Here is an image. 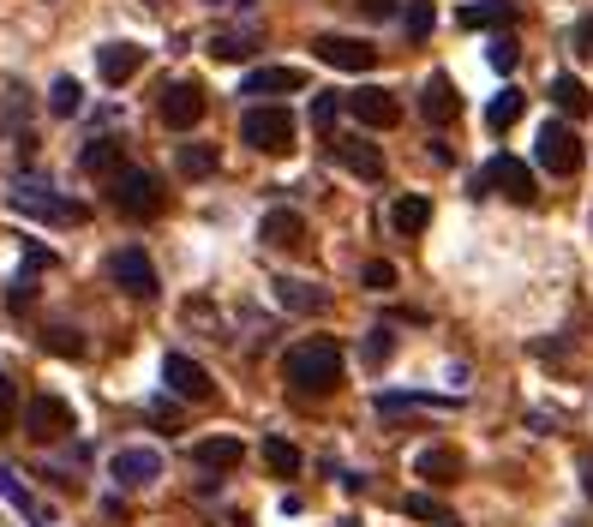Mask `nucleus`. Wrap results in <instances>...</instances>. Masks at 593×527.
<instances>
[{"instance_id":"1","label":"nucleus","mask_w":593,"mask_h":527,"mask_svg":"<svg viewBox=\"0 0 593 527\" xmlns=\"http://www.w3.org/2000/svg\"><path fill=\"white\" fill-rule=\"evenodd\" d=\"M282 378H288L300 395H330L342 384V342H330V335H306V342H294L288 354H282Z\"/></svg>"},{"instance_id":"2","label":"nucleus","mask_w":593,"mask_h":527,"mask_svg":"<svg viewBox=\"0 0 593 527\" xmlns=\"http://www.w3.org/2000/svg\"><path fill=\"white\" fill-rule=\"evenodd\" d=\"M109 198H114L121 216H132V223H151V216H162V204H168V193H162V180L151 168H121L109 180Z\"/></svg>"},{"instance_id":"3","label":"nucleus","mask_w":593,"mask_h":527,"mask_svg":"<svg viewBox=\"0 0 593 527\" xmlns=\"http://www.w3.org/2000/svg\"><path fill=\"white\" fill-rule=\"evenodd\" d=\"M241 138L258 156H288L294 151V114L276 108V102H258V108L241 114Z\"/></svg>"},{"instance_id":"4","label":"nucleus","mask_w":593,"mask_h":527,"mask_svg":"<svg viewBox=\"0 0 593 527\" xmlns=\"http://www.w3.org/2000/svg\"><path fill=\"white\" fill-rule=\"evenodd\" d=\"M19 432L31 437V444H42V450L67 444V437H72V407L61 402V395L42 390V395H31V402L19 407Z\"/></svg>"},{"instance_id":"5","label":"nucleus","mask_w":593,"mask_h":527,"mask_svg":"<svg viewBox=\"0 0 593 527\" xmlns=\"http://www.w3.org/2000/svg\"><path fill=\"white\" fill-rule=\"evenodd\" d=\"M533 156H540L545 174H558V180H570V174H582V138H575L570 121H545L540 138H533Z\"/></svg>"},{"instance_id":"6","label":"nucleus","mask_w":593,"mask_h":527,"mask_svg":"<svg viewBox=\"0 0 593 527\" xmlns=\"http://www.w3.org/2000/svg\"><path fill=\"white\" fill-rule=\"evenodd\" d=\"M473 193H498L510 204H533L540 186H533V168L522 163V156H492V163L480 168V186H473Z\"/></svg>"},{"instance_id":"7","label":"nucleus","mask_w":593,"mask_h":527,"mask_svg":"<svg viewBox=\"0 0 593 527\" xmlns=\"http://www.w3.org/2000/svg\"><path fill=\"white\" fill-rule=\"evenodd\" d=\"M12 210L37 216V223H84V204H67L49 180H19L12 186Z\"/></svg>"},{"instance_id":"8","label":"nucleus","mask_w":593,"mask_h":527,"mask_svg":"<svg viewBox=\"0 0 593 527\" xmlns=\"http://www.w3.org/2000/svg\"><path fill=\"white\" fill-rule=\"evenodd\" d=\"M109 276L121 282L126 300H144V306L156 300V264L144 258V246H121V252L109 258Z\"/></svg>"},{"instance_id":"9","label":"nucleus","mask_w":593,"mask_h":527,"mask_svg":"<svg viewBox=\"0 0 593 527\" xmlns=\"http://www.w3.org/2000/svg\"><path fill=\"white\" fill-rule=\"evenodd\" d=\"M204 108H211V96H204L198 79H174L162 91V126H174V132H192L204 121Z\"/></svg>"},{"instance_id":"10","label":"nucleus","mask_w":593,"mask_h":527,"mask_svg":"<svg viewBox=\"0 0 593 527\" xmlns=\"http://www.w3.org/2000/svg\"><path fill=\"white\" fill-rule=\"evenodd\" d=\"M342 108H348L366 132H390L396 121H402V102H396L390 91H378V84H360V91H348Z\"/></svg>"},{"instance_id":"11","label":"nucleus","mask_w":593,"mask_h":527,"mask_svg":"<svg viewBox=\"0 0 593 527\" xmlns=\"http://www.w3.org/2000/svg\"><path fill=\"white\" fill-rule=\"evenodd\" d=\"M313 54H318L324 66H336V72H372V66H378V49H372V42H360V37H336V31L313 37Z\"/></svg>"},{"instance_id":"12","label":"nucleus","mask_w":593,"mask_h":527,"mask_svg":"<svg viewBox=\"0 0 593 527\" xmlns=\"http://www.w3.org/2000/svg\"><path fill=\"white\" fill-rule=\"evenodd\" d=\"M162 384L181 395V402H211V395H216L211 372H204L192 354H168V360H162Z\"/></svg>"},{"instance_id":"13","label":"nucleus","mask_w":593,"mask_h":527,"mask_svg":"<svg viewBox=\"0 0 593 527\" xmlns=\"http://www.w3.org/2000/svg\"><path fill=\"white\" fill-rule=\"evenodd\" d=\"M109 479H114V486H126V492H144V486H156V479H162V456H156V450H121V456H114L109 462Z\"/></svg>"},{"instance_id":"14","label":"nucleus","mask_w":593,"mask_h":527,"mask_svg":"<svg viewBox=\"0 0 593 527\" xmlns=\"http://www.w3.org/2000/svg\"><path fill=\"white\" fill-rule=\"evenodd\" d=\"M258 240H264V246H276V252H300V246H306V216H300V210H288V204H276V210H264Z\"/></svg>"},{"instance_id":"15","label":"nucleus","mask_w":593,"mask_h":527,"mask_svg":"<svg viewBox=\"0 0 593 527\" xmlns=\"http://www.w3.org/2000/svg\"><path fill=\"white\" fill-rule=\"evenodd\" d=\"M330 156L342 163L348 174H360V180H384V151L378 144H366L360 132H348V138H330Z\"/></svg>"},{"instance_id":"16","label":"nucleus","mask_w":593,"mask_h":527,"mask_svg":"<svg viewBox=\"0 0 593 527\" xmlns=\"http://www.w3.org/2000/svg\"><path fill=\"white\" fill-rule=\"evenodd\" d=\"M420 114H426V126H450L456 114H462V96H456V79H450V72H432V79H426Z\"/></svg>"},{"instance_id":"17","label":"nucleus","mask_w":593,"mask_h":527,"mask_svg":"<svg viewBox=\"0 0 593 527\" xmlns=\"http://www.w3.org/2000/svg\"><path fill=\"white\" fill-rule=\"evenodd\" d=\"M288 91H306L300 66H258L241 79V96H288Z\"/></svg>"},{"instance_id":"18","label":"nucleus","mask_w":593,"mask_h":527,"mask_svg":"<svg viewBox=\"0 0 593 527\" xmlns=\"http://www.w3.org/2000/svg\"><path fill=\"white\" fill-rule=\"evenodd\" d=\"M462 31H510L515 24V0H473V7L456 12Z\"/></svg>"},{"instance_id":"19","label":"nucleus","mask_w":593,"mask_h":527,"mask_svg":"<svg viewBox=\"0 0 593 527\" xmlns=\"http://www.w3.org/2000/svg\"><path fill=\"white\" fill-rule=\"evenodd\" d=\"M552 108L563 114V121H587L593 114V96H587V84L575 79V72H558L552 79Z\"/></svg>"},{"instance_id":"20","label":"nucleus","mask_w":593,"mask_h":527,"mask_svg":"<svg viewBox=\"0 0 593 527\" xmlns=\"http://www.w3.org/2000/svg\"><path fill=\"white\" fill-rule=\"evenodd\" d=\"M139 66H144V49H132V42H109V49H96V72H102V84H126Z\"/></svg>"},{"instance_id":"21","label":"nucleus","mask_w":593,"mask_h":527,"mask_svg":"<svg viewBox=\"0 0 593 527\" xmlns=\"http://www.w3.org/2000/svg\"><path fill=\"white\" fill-rule=\"evenodd\" d=\"M413 474L432 479V486H456V479H462V456H456V450H443V444H432V450H420V456H413Z\"/></svg>"},{"instance_id":"22","label":"nucleus","mask_w":593,"mask_h":527,"mask_svg":"<svg viewBox=\"0 0 593 527\" xmlns=\"http://www.w3.org/2000/svg\"><path fill=\"white\" fill-rule=\"evenodd\" d=\"M241 437H204V444H192V462L211 467V474H228V467H241Z\"/></svg>"},{"instance_id":"23","label":"nucleus","mask_w":593,"mask_h":527,"mask_svg":"<svg viewBox=\"0 0 593 527\" xmlns=\"http://www.w3.org/2000/svg\"><path fill=\"white\" fill-rule=\"evenodd\" d=\"M270 288H276V300L288 306V312H324V306H330V294H324V288L294 282V276H282V282H270Z\"/></svg>"},{"instance_id":"24","label":"nucleus","mask_w":593,"mask_h":527,"mask_svg":"<svg viewBox=\"0 0 593 527\" xmlns=\"http://www.w3.org/2000/svg\"><path fill=\"white\" fill-rule=\"evenodd\" d=\"M426 223H432V198L408 193V198L390 204V228H396V234H426Z\"/></svg>"},{"instance_id":"25","label":"nucleus","mask_w":593,"mask_h":527,"mask_svg":"<svg viewBox=\"0 0 593 527\" xmlns=\"http://www.w3.org/2000/svg\"><path fill=\"white\" fill-rule=\"evenodd\" d=\"M522 108H528V96L515 91V84H503V91L492 96V108H485V126H492V132H510L515 121H522Z\"/></svg>"},{"instance_id":"26","label":"nucleus","mask_w":593,"mask_h":527,"mask_svg":"<svg viewBox=\"0 0 593 527\" xmlns=\"http://www.w3.org/2000/svg\"><path fill=\"white\" fill-rule=\"evenodd\" d=\"M0 497H7L19 516H31V521L42 516V504L31 497V486H24V474H19V467H7V462H0Z\"/></svg>"},{"instance_id":"27","label":"nucleus","mask_w":593,"mask_h":527,"mask_svg":"<svg viewBox=\"0 0 593 527\" xmlns=\"http://www.w3.org/2000/svg\"><path fill=\"white\" fill-rule=\"evenodd\" d=\"M264 467H270L276 479H294V474L306 467V456L288 444V437H264Z\"/></svg>"},{"instance_id":"28","label":"nucleus","mask_w":593,"mask_h":527,"mask_svg":"<svg viewBox=\"0 0 593 527\" xmlns=\"http://www.w3.org/2000/svg\"><path fill=\"white\" fill-rule=\"evenodd\" d=\"M79 168L84 174H121V144H114V138H91L79 151Z\"/></svg>"},{"instance_id":"29","label":"nucleus","mask_w":593,"mask_h":527,"mask_svg":"<svg viewBox=\"0 0 593 527\" xmlns=\"http://www.w3.org/2000/svg\"><path fill=\"white\" fill-rule=\"evenodd\" d=\"M402 509H408V516H413V521H426V527H462V521H456V509H443V504H438V497H426V492H413V497H402Z\"/></svg>"},{"instance_id":"30","label":"nucleus","mask_w":593,"mask_h":527,"mask_svg":"<svg viewBox=\"0 0 593 527\" xmlns=\"http://www.w3.org/2000/svg\"><path fill=\"white\" fill-rule=\"evenodd\" d=\"M402 407H450V395H426V390H384L378 414H402Z\"/></svg>"},{"instance_id":"31","label":"nucleus","mask_w":593,"mask_h":527,"mask_svg":"<svg viewBox=\"0 0 593 527\" xmlns=\"http://www.w3.org/2000/svg\"><path fill=\"white\" fill-rule=\"evenodd\" d=\"M216 163H222L216 144H181V174H186V180H211Z\"/></svg>"},{"instance_id":"32","label":"nucleus","mask_w":593,"mask_h":527,"mask_svg":"<svg viewBox=\"0 0 593 527\" xmlns=\"http://www.w3.org/2000/svg\"><path fill=\"white\" fill-rule=\"evenodd\" d=\"M42 348H49V354H61V360H84V335L72 330V324H54V330H42Z\"/></svg>"},{"instance_id":"33","label":"nucleus","mask_w":593,"mask_h":527,"mask_svg":"<svg viewBox=\"0 0 593 527\" xmlns=\"http://www.w3.org/2000/svg\"><path fill=\"white\" fill-rule=\"evenodd\" d=\"M252 49H258V37H252V31H222V37H211V54H216V61H246Z\"/></svg>"},{"instance_id":"34","label":"nucleus","mask_w":593,"mask_h":527,"mask_svg":"<svg viewBox=\"0 0 593 527\" xmlns=\"http://www.w3.org/2000/svg\"><path fill=\"white\" fill-rule=\"evenodd\" d=\"M402 24H408V37H413V42H426V37H432V24H438L432 0H408V7H402Z\"/></svg>"},{"instance_id":"35","label":"nucleus","mask_w":593,"mask_h":527,"mask_svg":"<svg viewBox=\"0 0 593 527\" xmlns=\"http://www.w3.org/2000/svg\"><path fill=\"white\" fill-rule=\"evenodd\" d=\"M485 61H492V72H515V61H522V42L515 37H492V49H485Z\"/></svg>"},{"instance_id":"36","label":"nucleus","mask_w":593,"mask_h":527,"mask_svg":"<svg viewBox=\"0 0 593 527\" xmlns=\"http://www.w3.org/2000/svg\"><path fill=\"white\" fill-rule=\"evenodd\" d=\"M390 354H396V330H390V324H378L372 335H366V365H384Z\"/></svg>"},{"instance_id":"37","label":"nucleus","mask_w":593,"mask_h":527,"mask_svg":"<svg viewBox=\"0 0 593 527\" xmlns=\"http://www.w3.org/2000/svg\"><path fill=\"white\" fill-rule=\"evenodd\" d=\"M79 102H84V91L72 79H54V91H49V108L54 114H79Z\"/></svg>"},{"instance_id":"38","label":"nucleus","mask_w":593,"mask_h":527,"mask_svg":"<svg viewBox=\"0 0 593 527\" xmlns=\"http://www.w3.org/2000/svg\"><path fill=\"white\" fill-rule=\"evenodd\" d=\"M360 282L372 288V294H390V288H396V264L372 258V264H366V270H360Z\"/></svg>"},{"instance_id":"39","label":"nucleus","mask_w":593,"mask_h":527,"mask_svg":"<svg viewBox=\"0 0 593 527\" xmlns=\"http://www.w3.org/2000/svg\"><path fill=\"white\" fill-rule=\"evenodd\" d=\"M144 414H151L162 432H174V426H181V407H174L168 395H151V402H144Z\"/></svg>"},{"instance_id":"40","label":"nucleus","mask_w":593,"mask_h":527,"mask_svg":"<svg viewBox=\"0 0 593 527\" xmlns=\"http://www.w3.org/2000/svg\"><path fill=\"white\" fill-rule=\"evenodd\" d=\"M12 420H19V384H12L7 372H0V432H7Z\"/></svg>"},{"instance_id":"41","label":"nucleus","mask_w":593,"mask_h":527,"mask_svg":"<svg viewBox=\"0 0 593 527\" xmlns=\"http://www.w3.org/2000/svg\"><path fill=\"white\" fill-rule=\"evenodd\" d=\"M354 7H360V19L384 24V19H396V12H402V0H354Z\"/></svg>"},{"instance_id":"42","label":"nucleus","mask_w":593,"mask_h":527,"mask_svg":"<svg viewBox=\"0 0 593 527\" xmlns=\"http://www.w3.org/2000/svg\"><path fill=\"white\" fill-rule=\"evenodd\" d=\"M336 108H342V96H313V126L330 132L336 126Z\"/></svg>"},{"instance_id":"43","label":"nucleus","mask_w":593,"mask_h":527,"mask_svg":"<svg viewBox=\"0 0 593 527\" xmlns=\"http://www.w3.org/2000/svg\"><path fill=\"white\" fill-rule=\"evenodd\" d=\"M575 54H582V61H593V12H587V19H575Z\"/></svg>"},{"instance_id":"44","label":"nucleus","mask_w":593,"mask_h":527,"mask_svg":"<svg viewBox=\"0 0 593 527\" xmlns=\"http://www.w3.org/2000/svg\"><path fill=\"white\" fill-rule=\"evenodd\" d=\"M582 486H587V497H593V456H582Z\"/></svg>"},{"instance_id":"45","label":"nucleus","mask_w":593,"mask_h":527,"mask_svg":"<svg viewBox=\"0 0 593 527\" xmlns=\"http://www.w3.org/2000/svg\"><path fill=\"white\" fill-rule=\"evenodd\" d=\"M211 7H252V0H211Z\"/></svg>"}]
</instances>
